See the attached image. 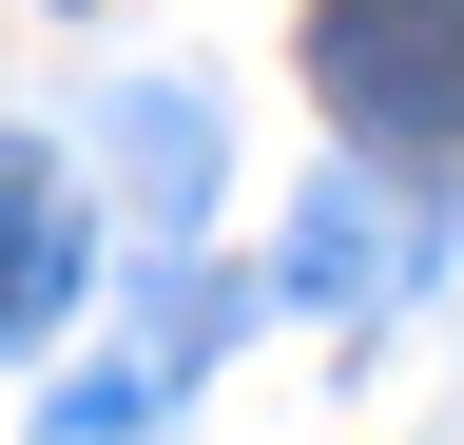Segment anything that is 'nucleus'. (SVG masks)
<instances>
[{
  "label": "nucleus",
  "instance_id": "f03ea898",
  "mask_svg": "<svg viewBox=\"0 0 464 445\" xmlns=\"http://www.w3.org/2000/svg\"><path fill=\"white\" fill-rule=\"evenodd\" d=\"M58 310H78V175L39 136H0V349H39Z\"/></svg>",
  "mask_w": 464,
  "mask_h": 445
},
{
  "label": "nucleus",
  "instance_id": "39448f33",
  "mask_svg": "<svg viewBox=\"0 0 464 445\" xmlns=\"http://www.w3.org/2000/svg\"><path fill=\"white\" fill-rule=\"evenodd\" d=\"M155 407H174V368L136 349V368H78V387H58V407H39V445H155Z\"/></svg>",
  "mask_w": 464,
  "mask_h": 445
},
{
  "label": "nucleus",
  "instance_id": "20e7f679",
  "mask_svg": "<svg viewBox=\"0 0 464 445\" xmlns=\"http://www.w3.org/2000/svg\"><path fill=\"white\" fill-rule=\"evenodd\" d=\"M116 194L155 213V252L213 213V117H194V97H116Z\"/></svg>",
  "mask_w": 464,
  "mask_h": 445
},
{
  "label": "nucleus",
  "instance_id": "7ed1b4c3",
  "mask_svg": "<svg viewBox=\"0 0 464 445\" xmlns=\"http://www.w3.org/2000/svg\"><path fill=\"white\" fill-rule=\"evenodd\" d=\"M406 271H426V213H406V194H368V175H329L310 213H290V291H310V310H387Z\"/></svg>",
  "mask_w": 464,
  "mask_h": 445
},
{
  "label": "nucleus",
  "instance_id": "f257e3e1",
  "mask_svg": "<svg viewBox=\"0 0 464 445\" xmlns=\"http://www.w3.org/2000/svg\"><path fill=\"white\" fill-rule=\"evenodd\" d=\"M310 78L368 155H464V0H310Z\"/></svg>",
  "mask_w": 464,
  "mask_h": 445
}]
</instances>
